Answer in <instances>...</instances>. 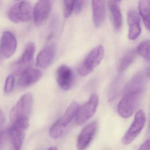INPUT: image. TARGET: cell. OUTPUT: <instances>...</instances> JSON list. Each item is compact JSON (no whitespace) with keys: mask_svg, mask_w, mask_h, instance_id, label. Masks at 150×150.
<instances>
[{"mask_svg":"<svg viewBox=\"0 0 150 150\" xmlns=\"http://www.w3.org/2000/svg\"><path fill=\"white\" fill-rule=\"evenodd\" d=\"M144 89L124 90V94L117 105L118 115L124 118L130 117L138 106Z\"/></svg>","mask_w":150,"mask_h":150,"instance_id":"obj_1","label":"cell"},{"mask_svg":"<svg viewBox=\"0 0 150 150\" xmlns=\"http://www.w3.org/2000/svg\"><path fill=\"white\" fill-rule=\"evenodd\" d=\"M104 53V49L102 45H99L93 49L79 66V74L81 76H85L92 72L94 69L100 64Z\"/></svg>","mask_w":150,"mask_h":150,"instance_id":"obj_2","label":"cell"},{"mask_svg":"<svg viewBox=\"0 0 150 150\" xmlns=\"http://www.w3.org/2000/svg\"><path fill=\"white\" fill-rule=\"evenodd\" d=\"M34 16V8L27 1H21L13 6L8 13L10 21L18 23L29 21Z\"/></svg>","mask_w":150,"mask_h":150,"instance_id":"obj_3","label":"cell"},{"mask_svg":"<svg viewBox=\"0 0 150 150\" xmlns=\"http://www.w3.org/2000/svg\"><path fill=\"white\" fill-rule=\"evenodd\" d=\"M35 46L34 43L28 44L21 57L12 65L11 69L15 75H21L31 68L34 61Z\"/></svg>","mask_w":150,"mask_h":150,"instance_id":"obj_4","label":"cell"},{"mask_svg":"<svg viewBox=\"0 0 150 150\" xmlns=\"http://www.w3.org/2000/svg\"><path fill=\"white\" fill-rule=\"evenodd\" d=\"M33 103V96L31 94L28 93L22 96L10 112V118L12 122L19 118L29 117Z\"/></svg>","mask_w":150,"mask_h":150,"instance_id":"obj_5","label":"cell"},{"mask_svg":"<svg viewBox=\"0 0 150 150\" xmlns=\"http://www.w3.org/2000/svg\"><path fill=\"white\" fill-rule=\"evenodd\" d=\"M146 123V116L142 110L136 113L134 121L122 139V143L128 145L131 143L141 132Z\"/></svg>","mask_w":150,"mask_h":150,"instance_id":"obj_6","label":"cell"},{"mask_svg":"<svg viewBox=\"0 0 150 150\" xmlns=\"http://www.w3.org/2000/svg\"><path fill=\"white\" fill-rule=\"evenodd\" d=\"M99 100L98 95L93 94L87 102L79 107L76 117V122L78 125L83 124L93 116L99 104Z\"/></svg>","mask_w":150,"mask_h":150,"instance_id":"obj_7","label":"cell"},{"mask_svg":"<svg viewBox=\"0 0 150 150\" xmlns=\"http://www.w3.org/2000/svg\"><path fill=\"white\" fill-rule=\"evenodd\" d=\"M54 0H38L34 8L35 24L40 26L50 15Z\"/></svg>","mask_w":150,"mask_h":150,"instance_id":"obj_8","label":"cell"},{"mask_svg":"<svg viewBox=\"0 0 150 150\" xmlns=\"http://www.w3.org/2000/svg\"><path fill=\"white\" fill-rule=\"evenodd\" d=\"M17 45V40L14 34L10 31L4 32L1 41L0 51L1 57L6 59L12 57L16 51Z\"/></svg>","mask_w":150,"mask_h":150,"instance_id":"obj_9","label":"cell"},{"mask_svg":"<svg viewBox=\"0 0 150 150\" xmlns=\"http://www.w3.org/2000/svg\"><path fill=\"white\" fill-rule=\"evenodd\" d=\"M97 127V123L93 122L82 129L77 139V147L79 150H84L89 145L95 135Z\"/></svg>","mask_w":150,"mask_h":150,"instance_id":"obj_10","label":"cell"},{"mask_svg":"<svg viewBox=\"0 0 150 150\" xmlns=\"http://www.w3.org/2000/svg\"><path fill=\"white\" fill-rule=\"evenodd\" d=\"M58 84L62 89L68 90L73 83L74 74L70 67L65 65L60 66L57 71Z\"/></svg>","mask_w":150,"mask_h":150,"instance_id":"obj_11","label":"cell"},{"mask_svg":"<svg viewBox=\"0 0 150 150\" xmlns=\"http://www.w3.org/2000/svg\"><path fill=\"white\" fill-rule=\"evenodd\" d=\"M56 50L52 45H47L42 49L38 55L36 64L41 68H47L51 65L55 58Z\"/></svg>","mask_w":150,"mask_h":150,"instance_id":"obj_12","label":"cell"},{"mask_svg":"<svg viewBox=\"0 0 150 150\" xmlns=\"http://www.w3.org/2000/svg\"><path fill=\"white\" fill-rule=\"evenodd\" d=\"M127 23L129 27L128 38L130 40H136L141 32L140 18L137 12L132 10L128 12Z\"/></svg>","mask_w":150,"mask_h":150,"instance_id":"obj_13","label":"cell"},{"mask_svg":"<svg viewBox=\"0 0 150 150\" xmlns=\"http://www.w3.org/2000/svg\"><path fill=\"white\" fill-rule=\"evenodd\" d=\"M92 10L94 25L96 28H100L105 18V0H92Z\"/></svg>","mask_w":150,"mask_h":150,"instance_id":"obj_14","label":"cell"},{"mask_svg":"<svg viewBox=\"0 0 150 150\" xmlns=\"http://www.w3.org/2000/svg\"><path fill=\"white\" fill-rule=\"evenodd\" d=\"M42 75V73L39 70L30 68L20 75L18 85L22 88L30 86L37 82Z\"/></svg>","mask_w":150,"mask_h":150,"instance_id":"obj_15","label":"cell"},{"mask_svg":"<svg viewBox=\"0 0 150 150\" xmlns=\"http://www.w3.org/2000/svg\"><path fill=\"white\" fill-rule=\"evenodd\" d=\"M6 132L7 135L13 149L15 150L21 149L25 138L24 131L17 129L12 125Z\"/></svg>","mask_w":150,"mask_h":150,"instance_id":"obj_16","label":"cell"},{"mask_svg":"<svg viewBox=\"0 0 150 150\" xmlns=\"http://www.w3.org/2000/svg\"><path fill=\"white\" fill-rule=\"evenodd\" d=\"M117 2L114 0H109L108 6L111 15L112 23L115 29L118 30L121 28L122 24V13Z\"/></svg>","mask_w":150,"mask_h":150,"instance_id":"obj_17","label":"cell"},{"mask_svg":"<svg viewBox=\"0 0 150 150\" xmlns=\"http://www.w3.org/2000/svg\"><path fill=\"white\" fill-rule=\"evenodd\" d=\"M138 8L145 28L150 31V0H139Z\"/></svg>","mask_w":150,"mask_h":150,"instance_id":"obj_18","label":"cell"},{"mask_svg":"<svg viewBox=\"0 0 150 150\" xmlns=\"http://www.w3.org/2000/svg\"><path fill=\"white\" fill-rule=\"evenodd\" d=\"M79 108V106L76 102H73L68 106L64 115L60 118L65 126L68 127L74 117H76Z\"/></svg>","mask_w":150,"mask_h":150,"instance_id":"obj_19","label":"cell"},{"mask_svg":"<svg viewBox=\"0 0 150 150\" xmlns=\"http://www.w3.org/2000/svg\"><path fill=\"white\" fill-rule=\"evenodd\" d=\"M137 50L133 49L127 52L120 60L118 64L117 70L122 72L127 69L135 60L137 54Z\"/></svg>","mask_w":150,"mask_h":150,"instance_id":"obj_20","label":"cell"},{"mask_svg":"<svg viewBox=\"0 0 150 150\" xmlns=\"http://www.w3.org/2000/svg\"><path fill=\"white\" fill-rule=\"evenodd\" d=\"M67 128L64 125L61 119L59 118L51 127L50 130V135L52 138H59L66 133Z\"/></svg>","mask_w":150,"mask_h":150,"instance_id":"obj_21","label":"cell"},{"mask_svg":"<svg viewBox=\"0 0 150 150\" xmlns=\"http://www.w3.org/2000/svg\"><path fill=\"white\" fill-rule=\"evenodd\" d=\"M137 50L138 54L150 62V40H145L140 43Z\"/></svg>","mask_w":150,"mask_h":150,"instance_id":"obj_22","label":"cell"},{"mask_svg":"<svg viewBox=\"0 0 150 150\" xmlns=\"http://www.w3.org/2000/svg\"><path fill=\"white\" fill-rule=\"evenodd\" d=\"M76 0H63L64 15L65 18H68L71 15L74 10Z\"/></svg>","mask_w":150,"mask_h":150,"instance_id":"obj_23","label":"cell"},{"mask_svg":"<svg viewBox=\"0 0 150 150\" xmlns=\"http://www.w3.org/2000/svg\"><path fill=\"white\" fill-rule=\"evenodd\" d=\"M15 83V78L13 74H9L7 77L4 86V92L9 94L13 92Z\"/></svg>","mask_w":150,"mask_h":150,"instance_id":"obj_24","label":"cell"},{"mask_svg":"<svg viewBox=\"0 0 150 150\" xmlns=\"http://www.w3.org/2000/svg\"><path fill=\"white\" fill-rule=\"evenodd\" d=\"M84 0H76L74 11L75 13L79 14L81 12L83 8Z\"/></svg>","mask_w":150,"mask_h":150,"instance_id":"obj_25","label":"cell"},{"mask_svg":"<svg viewBox=\"0 0 150 150\" xmlns=\"http://www.w3.org/2000/svg\"><path fill=\"white\" fill-rule=\"evenodd\" d=\"M139 150H150V139L146 140L141 146Z\"/></svg>","mask_w":150,"mask_h":150,"instance_id":"obj_26","label":"cell"},{"mask_svg":"<svg viewBox=\"0 0 150 150\" xmlns=\"http://www.w3.org/2000/svg\"><path fill=\"white\" fill-rule=\"evenodd\" d=\"M5 122V117H4V114L2 112V110H1L0 113V125L1 127H2L3 125H4Z\"/></svg>","mask_w":150,"mask_h":150,"instance_id":"obj_27","label":"cell"},{"mask_svg":"<svg viewBox=\"0 0 150 150\" xmlns=\"http://www.w3.org/2000/svg\"><path fill=\"white\" fill-rule=\"evenodd\" d=\"M145 75L147 78L150 79V67L146 69V71Z\"/></svg>","mask_w":150,"mask_h":150,"instance_id":"obj_28","label":"cell"},{"mask_svg":"<svg viewBox=\"0 0 150 150\" xmlns=\"http://www.w3.org/2000/svg\"><path fill=\"white\" fill-rule=\"evenodd\" d=\"M48 150H57V148L56 146H52L49 147V148H48Z\"/></svg>","mask_w":150,"mask_h":150,"instance_id":"obj_29","label":"cell"},{"mask_svg":"<svg viewBox=\"0 0 150 150\" xmlns=\"http://www.w3.org/2000/svg\"><path fill=\"white\" fill-rule=\"evenodd\" d=\"M148 129H149V132H150V119L149 120V125H148Z\"/></svg>","mask_w":150,"mask_h":150,"instance_id":"obj_30","label":"cell"},{"mask_svg":"<svg viewBox=\"0 0 150 150\" xmlns=\"http://www.w3.org/2000/svg\"><path fill=\"white\" fill-rule=\"evenodd\" d=\"M114 1H115L116 2H119V1H121V0H114Z\"/></svg>","mask_w":150,"mask_h":150,"instance_id":"obj_31","label":"cell"}]
</instances>
